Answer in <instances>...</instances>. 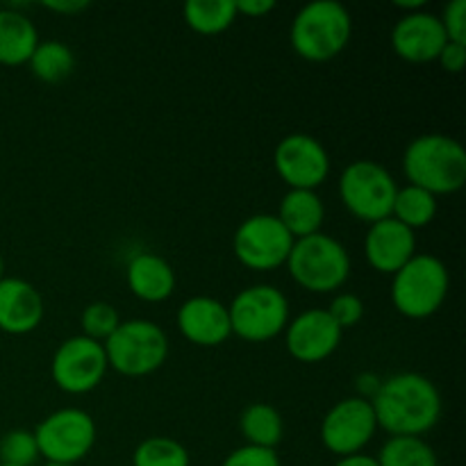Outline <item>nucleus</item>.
<instances>
[{"mask_svg": "<svg viewBox=\"0 0 466 466\" xmlns=\"http://www.w3.org/2000/svg\"><path fill=\"white\" fill-rule=\"evenodd\" d=\"M378 426L391 437H421L441 417V396L421 373H396L380 382L371 399Z\"/></svg>", "mask_w": 466, "mask_h": 466, "instance_id": "f257e3e1", "label": "nucleus"}, {"mask_svg": "<svg viewBox=\"0 0 466 466\" xmlns=\"http://www.w3.org/2000/svg\"><path fill=\"white\" fill-rule=\"evenodd\" d=\"M403 171L410 185L435 198L455 194L466 182V150L453 137L421 135L405 148Z\"/></svg>", "mask_w": 466, "mask_h": 466, "instance_id": "f03ea898", "label": "nucleus"}, {"mask_svg": "<svg viewBox=\"0 0 466 466\" xmlns=\"http://www.w3.org/2000/svg\"><path fill=\"white\" fill-rule=\"evenodd\" d=\"M353 32L349 9L337 0L308 3L291 23V46L308 62H330L346 48Z\"/></svg>", "mask_w": 466, "mask_h": 466, "instance_id": "7ed1b4c3", "label": "nucleus"}, {"mask_svg": "<svg viewBox=\"0 0 466 466\" xmlns=\"http://www.w3.org/2000/svg\"><path fill=\"white\" fill-rule=\"evenodd\" d=\"M287 267L303 289L312 294H328L349 280L350 258L349 250L335 237L317 232L294 241Z\"/></svg>", "mask_w": 466, "mask_h": 466, "instance_id": "20e7f679", "label": "nucleus"}, {"mask_svg": "<svg viewBox=\"0 0 466 466\" xmlns=\"http://www.w3.org/2000/svg\"><path fill=\"white\" fill-rule=\"evenodd\" d=\"M107 367L127 378H141L157 371L168 355V337L157 323L146 319L121 321L103 344Z\"/></svg>", "mask_w": 466, "mask_h": 466, "instance_id": "39448f33", "label": "nucleus"}, {"mask_svg": "<svg viewBox=\"0 0 466 466\" xmlns=\"http://www.w3.org/2000/svg\"><path fill=\"white\" fill-rule=\"evenodd\" d=\"M449 268L435 255H414L394 273L391 300L408 319H428L444 305L449 294Z\"/></svg>", "mask_w": 466, "mask_h": 466, "instance_id": "423d86ee", "label": "nucleus"}, {"mask_svg": "<svg viewBox=\"0 0 466 466\" xmlns=\"http://www.w3.org/2000/svg\"><path fill=\"white\" fill-rule=\"evenodd\" d=\"M399 185L382 164L358 159L341 173L339 196L353 217L378 223L391 217Z\"/></svg>", "mask_w": 466, "mask_h": 466, "instance_id": "0eeeda50", "label": "nucleus"}, {"mask_svg": "<svg viewBox=\"0 0 466 466\" xmlns=\"http://www.w3.org/2000/svg\"><path fill=\"white\" fill-rule=\"evenodd\" d=\"M228 314H230L232 332L237 337L262 344L285 330L289 321V303L276 287L255 285L235 296Z\"/></svg>", "mask_w": 466, "mask_h": 466, "instance_id": "6e6552de", "label": "nucleus"}, {"mask_svg": "<svg viewBox=\"0 0 466 466\" xmlns=\"http://www.w3.org/2000/svg\"><path fill=\"white\" fill-rule=\"evenodd\" d=\"M41 458L48 464H71L89 455L96 444V423L85 410L64 408L46 417L35 431Z\"/></svg>", "mask_w": 466, "mask_h": 466, "instance_id": "1a4fd4ad", "label": "nucleus"}, {"mask_svg": "<svg viewBox=\"0 0 466 466\" xmlns=\"http://www.w3.org/2000/svg\"><path fill=\"white\" fill-rule=\"evenodd\" d=\"M294 241L280 218L273 214H255L237 228L232 246L244 267L253 271H273L287 264Z\"/></svg>", "mask_w": 466, "mask_h": 466, "instance_id": "9d476101", "label": "nucleus"}, {"mask_svg": "<svg viewBox=\"0 0 466 466\" xmlns=\"http://www.w3.org/2000/svg\"><path fill=\"white\" fill-rule=\"evenodd\" d=\"M107 355L103 344L89 339V337H71L53 358V380L66 394H86L103 382L107 373Z\"/></svg>", "mask_w": 466, "mask_h": 466, "instance_id": "9b49d317", "label": "nucleus"}, {"mask_svg": "<svg viewBox=\"0 0 466 466\" xmlns=\"http://www.w3.org/2000/svg\"><path fill=\"white\" fill-rule=\"evenodd\" d=\"M376 414H373L371 400L360 396L339 400L321 423V441L330 453L339 458L362 453L364 446L376 435Z\"/></svg>", "mask_w": 466, "mask_h": 466, "instance_id": "f8f14e48", "label": "nucleus"}, {"mask_svg": "<svg viewBox=\"0 0 466 466\" xmlns=\"http://www.w3.org/2000/svg\"><path fill=\"white\" fill-rule=\"evenodd\" d=\"M273 164H276L278 176L291 189L314 191L326 182L330 173V157L321 141L309 135H300V132L285 137L276 146Z\"/></svg>", "mask_w": 466, "mask_h": 466, "instance_id": "ddd939ff", "label": "nucleus"}, {"mask_svg": "<svg viewBox=\"0 0 466 466\" xmlns=\"http://www.w3.org/2000/svg\"><path fill=\"white\" fill-rule=\"evenodd\" d=\"M446 44H449V36H446L440 16L423 12V9L405 14L391 30V46L405 62H437Z\"/></svg>", "mask_w": 466, "mask_h": 466, "instance_id": "4468645a", "label": "nucleus"}, {"mask_svg": "<svg viewBox=\"0 0 466 466\" xmlns=\"http://www.w3.org/2000/svg\"><path fill=\"white\" fill-rule=\"evenodd\" d=\"M339 344L341 328L326 309H308L287 328V349L299 362H323L339 349Z\"/></svg>", "mask_w": 466, "mask_h": 466, "instance_id": "2eb2a0df", "label": "nucleus"}, {"mask_svg": "<svg viewBox=\"0 0 466 466\" xmlns=\"http://www.w3.org/2000/svg\"><path fill=\"white\" fill-rule=\"evenodd\" d=\"M364 255L376 271L394 276L417 255L414 230L396 221L394 217L371 223L364 239Z\"/></svg>", "mask_w": 466, "mask_h": 466, "instance_id": "dca6fc26", "label": "nucleus"}, {"mask_svg": "<svg viewBox=\"0 0 466 466\" xmlns=\"http://www.w3.org/2000/svg\"><path fill=\"white\" fill-rule=\"evenodd\" d=\"M177 328L196 346H218L232 335L228 308L209 296H194L177 309Z\"/></svg>", "mask_w": 466, "mask_h": 466, "instance_id": "f3484780", "label": "nucleus"}, {"mask_svg": "<svg viewBox=\"0 0 466 466\" xmlns=\"http://www.w3.org/2000/svg\"><path fill=\"white\" fill-rule=\"evenodd\" d=\"M44 319V300L30 282L21 278L0 280V330L27 335Z\"/></svg>", "mask_w": 466, "mask_h": 466, "instance_id": "a211bd4d", "label": "nucleus"}, {"mask_svg": "<svg viewBox=\"0 0 466 466\" xmlns=\"http://www.w3.org/2000/svg\"><path fill=\"white\" fill-rule=\"evenodd\" d=\"M127 287L146 303H162L176 289V271L155 253H139L127 264Z\"/></svg>", "mask_w": 466, "mask_h": 466, "instance_id": "6ab92c4d", "label": "nucleus"}, {"mask_svg": "<svg viewBox=\"0 0 466 466\" xmlns=\"http://www.w3.org/2000/svg\"><path fill=\"white\" fill-rule=\"evenodd\" d=\"M39 44V32L25 14L12 7L0 9V64L18 66L30 62Z\"/></svg>", "mask_w": 466, "mask_h": 466, "instance_id": "aec40b11", "label": "nucleus"}, {"mask_svg": "<svg viewBox=\"0 0 466 466\" xmlns=\"http://www.w3.org/2000/svg\"><path fill=\"white\" fill-rule=\"evenodd\" d=\"M323 217H326L323 200L319 198L317 191L309 189L287 191L280 203V212H278V218L294 239H303V237L321 232Z\"/></svg>", "mask_w": 466, "mask_h": 466, "instance_id": "412c9836", "label": "nucleus"}, {"mask_svg": "<svg viewBox=\"0 0 466 466\" xmlns=\"http://www.w3.org/2000/svg\"><path fill=\"white\" fill-rule=\"evenodd\" d=\"M241 432L250 446L259 449H273L282 441V417L276 408L267 403H253L241 414Z\"/></svg>", "mask_w": 466, "mask_h": 466, "instance_id": "4be33fe9", "label": "nucleus"}, {"mask_svg": "<svg viewBox=\"0 0 466 466\" xmlns=\"http://www.w3.org/2000/svg\"><path fill=\"white\" fill-rule=\"evenodd\" d=\"M182 12L187 25L205 36L221 35L237 18L235 0H189Z\"/></svg>", "mask_w": 466, "mask_h": 466, "instance_id": "5701e85b", "label": "nucleus"}, {"mask_svg": "<svg viewBox=\"0 0 466 466\" xmlns=\"http://www.w3.org/2000/svg\"><path fill=\"white\" fill-rule=\"evenodd\" d=\"M30 68L41 82H62L76 68V55L62 41H44L36 44L35 53L30 57Z\"/></svg>", "mask_w": 466, "mask_h": 466, "instance_id": "b1692460", "label": "nucleus"}, {"mask_svg": "<svg viewBox=\"0 0 466 466\" xmlns=\"http://www.w3.org/2000/svg\"><path fill=\"white\" fill-rule=\"evenodd\" d=\"M437 214V198L432 194H428L421 187L408 185L403 189L396 191L394 209H391V217L399 223L408 226L410 230H417V228L428 226V223L435 218Z\"/></svg>", "mask_w": 466, "mask_h": 466, "instance_id": "393cba45", "label": "nucleus"}, {"mask_svg": "<svg viewBox=\"0 0 466 466\" xmlns=\"http://www.w3.org/2000/svg\"><path fill=\"white\" fill-rule=\"evenodd\" d=\"M376 460L380 466H440L432 446L421 437H391Z\"/></svg>", "mask_w": 466, "mask_h": 466, "instance_id": "a878e982", "label": "nucleus"}, {"mask_svg": "<svg viewBox=\"0 0 466 466\" xmlns=\"http://www.w3.org/2000/svg\"><path fill=\"white\" fill-rule=\"evenodd\" d=\"M189 453L171 437H148L141 441L132 458V466H189Z\"/></svg>", "mask_w": 466, "mask_h": 466, "instance_id": "bb28decb", "label": "nucleus"}, {"mask_svg": "<svg viewBox=\"0 0 466 466\" xmlns=\"http://www.w3.org/2000/svg\"><path fill=\"white\" fill-rule=\"evenodd\" d=\"M118 326H121V319H118L116 308L109 303H103V300L91 303L82 312V330H85V337L98 341V344H105Z\"/></svg>", "mask_w": 466, "mask_h": 466, "instance_id": "cd10ccee", "label": "nucleus"}, {"mask_svg": "<svg viewBox=\"0 0 466 466\" xmlns=\"http://www.w3.org/2000/svg\"><path fill=\"white\" fill-rule=\"evenodd\" d=\"M39 458L35 432L12 431L0 440V464L32 466Z\"/></svg>", "mask_w": 466, "mask_h": 466, "instance_id": "c85d7f7f", "label": "nucleus"}, {"mask_svg": "<svg viewBox=\"0 0 466 466\" xmlns=\"http://www.w3.org/2000/svg\"><path fill=\"white\" fill-rule=\"evenodd\" d=\"M332 317V321L344 330V328H353L362 321L364 317V303L355 294H339L332 299L330 308L326 309Z\"/></svg>", "mask_w": 466, "mask_h": 466, "instance_id": "c756f323", "label": "nucleus"}, {"mask_svg": "<svg viewBox=\"0 0 466 466\" xmlns=\"http://www.w3.org/2000/svg\"><path fill=\"white\" fill-rule=\"evenodd\" d=\"M221 466H282L280 458L273 449H259V446H241L232 451Z\"/></svg>", "mask_w": 466, "mask_h": 466, "instance_id": "7c9ffc66", "label": "nucleus"}, {"mask_svg": "<svg viewBox=\"0 0 466 466\" xmlns=\"http://www.w3.org/2000/svg\"><path fill=\"white\" fill-rule=\"evenodd\" d=\"M449 41L466 44V0H451L440 16Z\"/></svg>", "mask_w": 466, "mask_h": 466, "instance_id": "2f4dec72", "label": "nucleus"}, {"mask_svg": "<svg viewBox=\"0 0 466 466\" xmlns=\"http://www.w3.org/2000/svg\"><path fill=\"white\" fill-rule=\"evenodd\" d=\"M437 62L441 64V68L449 73H460L464 68L466 62V44H455V41H449V44L441 48Z\"/></svg>", "mask_w": 466, "mask_h": 466, "instance_id": "473e14b6", "label": "nucleus"}, {"mask_svg": "<svg viewBox=\"0 0 466 466\" xmlns=\"http://www.w3.org/2000/svg\"><path fill=\"white\" fill-rule=\"evenodd\" d=\"M237 14H246L250 18H259L276 9V0H235Z\"/></svg>", "mask_w": 466, "mask_h": 466, "instance_id": "72a5a7b5", "label": "nucleus"}, {"mask_svg": "<svg viewBox=\"0 0 466 466\" xmlns=\"http://www.w3.org/2000/svg\"><path fill=\"white\" fill-rule=\"evenodd\" d=\"M358 390H360V399L364 400H371L373 396H376L378 387H380V378L376 376V373H362V376H358Z\"/></svg>", "mask_w": 466, "mask_h": 466, "instance_id": "f704fd0d", "label": "nucleus"}, {"mask_svg": "<svg viewBox=\"0 0 466 466\" xmlns=\"http://www.w3.org/2000/svg\"><path fill=\"white\" fill-rule=\"evenodd\" d=\"M44 7L53 9V12H62V14H77L82 12V9L89 7V3L86 0H46Z\"/></svg>", "mask_w": 466, "mask_h": 466, "instance_id": "c9c22d12", "label": "nucleus"}, {"mask_svg": "<svg viewBox=\"0 0 466 466\" xmlns=\"http://www.w3.org/2000/svg\"><path fill=\"white\" fill-rule=\"evenodd\" d=\"M335 466H380V464H378V460L371 458V455L358 453V455H349V458H339V462Z\"/></svg>", "mask_w": 466, "mask_h": 466, "instance_id": "e433bc0d", "label": "nucleus"}, {"mask_svg": "<svg viewBox=\"0 0 466 466\" xmlns=\"http://www.w3.org/2000/svg\"><path fill=\"white\" fill-rule=\"evenodd\" d=\"M394 5L399 9H410V14H412V12H421L426 0H396Z\"/></svg>", "mask_w": 466, "mask_h": 466, "instance_id": "4c0bfd02", "label": "nucleus"}, {"mask_svg": "<svg viewBox=\"0 0 466 466\" xmlns=\"http://www.w3.org/2000/svg\"><path fill=\"white\" fill-rule=\"evenodd\" d=\"M3 273H5V262H3V255H0V280H3Z\"/></svg>", "mask_w": 466, "mask_h": 466, "instance_id": "58836bf2", "label": "nucleus"}, {"mask_svg": "<svg viewBox=\"0 0 466 466\" xmlns=\"http://www.w3.org/2000/svg\"><path fill=\"white\" fill-rule=\"evenodd\" d=\"M46 466H71V464H46Z\"/></svg>", "mask_w": 466, "mask_h": 466, "instance_id": "ea45409f", "label": "nucleus"}, {"mask_svg": "<svg viewBox=\"0 0 466 466\" xmlns=\"http://www.w3.org/2000/svg\"><path fill=\"white\" fill-rule=\"evenodd\" d=\"M0 466H16V464H0Z\"/></svg>", "mask_w": 466, "mask_h": 466, "instance_id": "a19ab883", "label": "nucleus"}]
</instances>
